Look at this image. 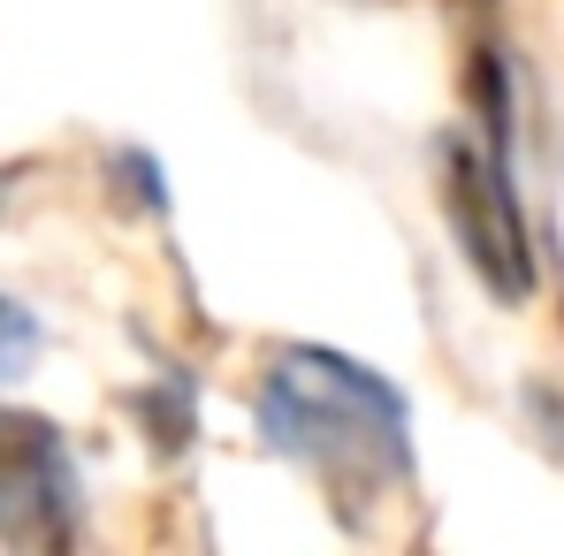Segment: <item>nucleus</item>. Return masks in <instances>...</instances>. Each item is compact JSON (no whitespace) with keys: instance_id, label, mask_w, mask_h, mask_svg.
<instances>
[{"instance_id":"nucleus-3","label":"nucleus","mask_w":564,"mask_h":556,"mask_svg":"<svg viewBox=\"0 0 564 556\" xmlns=\"http://www.w3.org/2000/svg\"><path fill=\"white\" fill-rule=\"evenodd\" d=\"M77 458L54 419L0 412V542L8 549H69L77 542Z\"/></svg>"},{"instance_id":"nucleus-2","label":"nucleus","mask_w":564,"mask_h":556,"mask_svg":"<svg viewBox=\"0 0 564 556\" xmlns=\"http://www.w3.org/2000/svg\"><path fill=\"white\" fill-rule=\"evenodd\" d=\"M435 184H443V221H451L466 268L480 275V290L503 297V305H527L534 297V237H527V214H519V190H511V161L488 138L443 130Z\"/></svg>"},{"instance_id":"nucleus-4","label":"nucleus","mask_w":564,"mask_h":556,"mask_svg":"<svg viewBox=\"0 0 564 556\" xmlns=\"http://www.w3.org/2000/svg\"><path fill=\"white\" fill-rule=\"evenodd\" d=\"M31 344H39V336H31L23 305H8V297H0V367H15V359H23Z\"/></svg>"},{"instance_id":"nucleus-1","label":"nucleus","mask_w":564,"mask_h":556,"mask_svg":"<svg viewBox=\"0 0 564 556\" xmlns=\"http://www.w3.org/2000/svg\"><path fill=\"white\" fill-rule=\"evenodd\" d=\"M268 443L282 458H297L336 503L351 495H381L412 472V443H404V396L367 373L344 351H313L290 344L275 351V367L260 373L252 396Z\"/></svg>"}]
</instances>
